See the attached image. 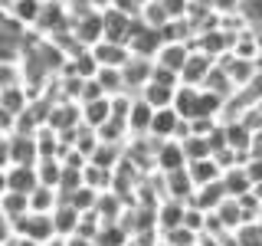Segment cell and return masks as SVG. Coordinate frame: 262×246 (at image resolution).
I'll list each match as a JSON object with an SVG mask.
<instances>
[{
    "label": "cell",
    "instance_id": "1",
    "mask_svg": "<svg viewBox=\"0 0 262 246\" xmlns=\"http://www.w3.org/2000/svg\"><path fill=\"white\" fill-rule=\"evenodd\" d=\"M213 56H207L203 49H193L190 46V53H187V59L184 66H180V72H177V79H180V86H203V79H207V72L213 69Z\"/></svg>",
    "mask_w": 262,
    "mask_h": 246
},
{
    "label": "cell",
    "instance_id": "2",
    "mask_svg": "<svg viewBox=\"0 0 262 246\" xmlns=\"http://www.w3.org/2000/svg\"><path fill=\"white\" fill-rule=\"evenodd\" d=\"M69 33H72V39L85 49L92 43H98V39H102V10H89V13L76 16V20H69Z\"/></svg>",
    "mask_w": 262,
    "mask_h": 246
},
{
    "label": "cell",
    "instance_id": "3",
    "mask_svg": "<svg viewBox=\"0 0 262 246\" xmlns=\"http://www.w3.org/2000/svg\"><path fill=\"white\" fill-rule=\"evenodd\" d=\"M151 66H154V59H147V56H128L121 63V82H125L128 92L138 95V89L151 79Z\"/></svg>",
    "mask_w": 262,
    "mask_h": 246
},
{
    "label": "cell",
    "instance_id": "4",
    "mask_svg": "<svg viewBox=\"0 0 262 246\" xmlns=\"http://www.w3.org/2000/svg\"><path fill=\"white\" fill-rule=\"evenodd\" d=\"M131 20H135V16L115 10V7H105V10H102V39L125 43V39H128V30H131Z\"/></svg>",
    "mask_w": 262,
    "mask_h": 246
},
{
    "label": "cell",
    "instance_id": "5",
    "mask_svg": "<svg viewBox=\"0 0 262 246\" xmlns=\"http://www.w3.org/2000/svg\"><path fill=\"white\" fill-rule=\"evenodd\" d=\"M187 158H184V148H180V141H174V138H164V141L158 145V151H154V171H161V174H167V171H177L184 168Z\"/></svg>",
    "mask_w": 262,
    "mask_h": 246
},
{
    "label": "cell",
    "instance_id": "6",
    "mask_svg": "<svg viewBox=\"0 0 262 246\" xmlns=\"http://www.w3.org/2000/svg\"><path fill=\"white\" fill-rule=\"evenodd\" d=\"M151 115H154V109L144 102L141 95H135V98H131V105H128V115H125L128 138H135V135H147V128H151Z\"/></svg>",
    "mask_w": 262,
    "mask_h": 246
},
{
    "label": "cell",
    "instance_id": "7",
    "mask_svg": "<svg viewBox=\"0 0 262 246\" xmlns=\"http://www.w3.org/2000/svg\"><path fill=\"white\" fill-rule=\"evenodd\" d=\"M7 154H10V164H36V141H33V135L10 131L7 135Z\"/></svg>",
    "mask_w": 262,
    "mask_h": 246
},
{
    "label": "cell",
    "instance_id": "8",
    "mask_svg": "<svg viewBox=\"0 0 262 246\" xmlns=\"http://www.w3.org/2000/svg\"><path fill=\"white\" fill-rule=\"evenodd\" d=\"M226 197V191H223V180H210V184H196L193 191H190V197H187V203H193V207H200V210H216L220 207V200Z\"/></svg>",
    "mask_w": 262,
    "mask_h": 246
},
{
    "label": "cell",
    "instance_id": "9",
    "mask_svg": "<svg viewBox=\"0 0 262 246\" xmlns=\"http://www.w3.org/2000/svg\"><path fill=\"white\" fill-rule=\"evenodd\" d=\"M89 49H92V56H95L98 66H121L131 56L128 46L125 43H115V39H98V43H92Z\"/></svg>",
    "mask_w": 262,
    "mask_h": 246
},
{
    "label": "cell",
    "instance_id": "10",
    "mask_svg": "<svg viewBox=\"0 0 262 246\" xmlns=\"http://www.w3.org/2000/svg\"><path fill=\"white\" fill-rule=\"evenodd\" d=\"M177 121H180V115L174 112V105H164V109H154L151 115V128H147V135L151 138H174V131H177Z\"/></svg>",
    "mask_w": 262,
    "mask_h": 246
},
{
    "label": "cell",
    "instance_id": "11",
    "mask_svg": "<svg viewBox=\"0 0 262 246\" xmlns=\"http://www.w3.org/2000/svg\"><path fill=\"white\" fill-rule=\"evenodd\" d=\"M7 191H20V194H30L36 187V171L33 164H7Z\"/></svg>",
    "mask_w": 262,
    "mask_h": 246
},
{
    "label": "cell",
    "instance_id": "12",
    "mask_svg": "<svg viewBox=\"0 0 262 246\" xmlns=\"http://www.w3.org/2000/svg\"><path fill=\"white\" fill-rule=\"evenodd\" d=\"M79 115H82V125H89V128H98L102 121H108L112 118L108 95H98V98H89V102H79Z\"/></svg>",
    "mask_w": 262,
    "mask_h": 246
},
{
    "label": "cell",
    "instance_id": "13",
    "mask_svg": "<svg viewBox=\"0 0 262 246\" xmlns=\"http://www.w3.org/2000/svg\"><path fill=\"white\" fill-rule=\"evenodd\" d=\"M187 53H190V43H161L158 46V53H154V63L158 66H167V69H174V72H180V66H184V59H187Z\"/></svg>",
    "mask_w": 262,
    "mask_h": 246
},
{
    "label": "cell",
    "instance_id": "14",
    "mask_svg": "<svg viewBox=\"0 0 262 246\" xmlns=\"http://www.w3.org/2000/svg\"><path fill=\"white\" fill-rule=\"evenodd\" d=\"M49 220H53V230H56V236H69V233H76L79 210L72 207V203L59 200V203L53 207V213H49Z\"/></svg>",
    "mask_w": 262,
    "mask_h": 246
},
{
    "label": "cell",
    "instance_id": "15",
    "mask_svg": "<svg viewBox=\"0 0 262 246\" xmlns=\"http://www.w3.org/2000/svg\"><path fill=\"white\" fill-rule=\"evenodd\" d=\"M187 174H190L193 187H196V184H210V180H220V174H223V168H220V164L213 161V154H207V158L187 161Z\"/></svg>",
    "mask_w": 262,
    "mask_h": 246
},
{
    "label": "cell",
    "instance_id": "16",
    "mask_svg": "<svg viewBox=\"0 0 262 246\" xmlns=\"http://www.w3.org/2000/svg\"><path fill=\"white\" fill-rule=\"evenodd\" d=\"M56 203H59V191H56V187L36 184V187L27 194V207H30V213H53Z\"/></svg>",
    "mask_w": 262,
    "mask_h": 246
},
{
    "label": "cell",
    "instance_id": "17",
    "mask_svg": "<svg viewBox=\"0 0 262 246\" xmlns=\"http://www.w3.org/2000/svg\"><path fill=\"white\" fill-rule=\"evenodd\" d=\"M174 89L177 86H161V82H154V79H147L141 89H138V95L144 98L151 109H164V105H170L174 102Z\"/></svg>",
    "mask_w": 262,
    "mask_h": 246
},
{
    "label": "cell",
    "instance_id": "18",
    "mask_svg": "<svg viewBox=\"0 0 262 246\" xmlns=\"http://www.w3.org/2000/svg\"><path fill=\"white\" fill-rule=\"evenodd\" d=\"M92 79L98 82V89H102L105 95H115V92H128V89H125V82H121V66H98Z\"/></svg>",
    "mask_w": 262,
    "mask_h": 246
},
{
    "label": "cell",
    "instance_id": "19",
    "mask_svg": "<svg viewBox=\"0 0 262 246\" xmlns=\"http://www.w3.org/2000/svg\"><path fill=\"white\" fill-rule=\"evenodd\" d=\"M82 184H89L92 191H112V168H98V164L85 161L82 164Z\"/></svg>",
    "mask_w": 262,
    "mask_h": 246
},
{
    "label": "cell",
    "instance_id": "20",
    "mask_svg": "<svg viewBox=\"0 0 262 246\" xmlns=\"http://www.w3.org/2000/svg\"><path fill=\"white\" fill-rule=\"evenodd\" d=\"M33 171H36V184L59 187V174H62V161L59 158H36Z\"/></svg>",
    "mask_w": 262,
    "mask_h": 246
},
{
    "label": "cell",
    "instance_id": "21",
    "mask_svg": "<svg viewBox=\"0 0 262 246\" xmlns=\"http://www.w3.org/2000/svg\"><path fill=\"white\" fill-rule=\"evenodd\" d=\"M203 89H207V92H213V95H220V98H226V95H233V79L226 76V69L223 66H216L213 63V69L207 72V79H203Z\"/></svg>",
    "mask_w": 262,
    "mask_h": 246
},
{
    "label": "cell",
    "instance_id": "22",
    "mask_svg": "<svg viewBox=\"0 0 262 246\" xmlns=\"http://www.w3.org/2000/svg\"><path fill=\"white\" fill-rule=\"evenodd\" d=\"M39 7H43V0H10L7 13H10L16 23H23V27H33L36 16H39Z\"/></svg>",
    "mask_w": 262,
    "mask_h": 246
},
{
    "label": "cell",
    "instance_id": "23",
    "mask_svg": "<svg viewBox=\"0 0 262 246\" xmlns=\"http://www.w3.org/2000/svg\"><path fill=\"white\" fill-rule=\"evenodd\" d=\"M30 207H27V194H20V191H4L0 194V217H7V220H16V217H23Z\"/></svg>",
    "mask_w": 262,
    "mask_h": 246
},
{
    "label": "cell",
    "instance_id": "24",
    "mask_svg": "<svg viewBox=\"0 0 262 246\" xmlns=\"http://www.w3.org/2000/svg\"><path fill=\"white\" fill-rule=\"evenodd\" d=\"M216 213V220L223 223V230H236L243 223V213H239V203H236V197H223L220 200V207L213 210Z\"/></svg>",
    "mask_w": 262,
    "mask_h": 246
},
{
    "label": "cell",
    "instance_id": "25",
    "mask_svg": "<svg viewBox=\"0 0 262 246\" xmlns=\"http://www.w3.org/2000/svg\"><path fill=\"white\" fill-rule=\"evenodd\" d=\"M95 197H98V191H92L89 184H79L76 191H69V194L62 197V200H66V203H72V207L82 213V210H92V207H95Z\"/></svg>",
    "mask_w": 262,
    "mask_h": 246
},
{
    "label": "cell",
    "instance_id": "26",
    "mask_svg": "<svg viewBox=\"0 0 262 246\" xmlns=\"http://www.w3.org/2000/svg\"><path fill=\"white\" fill-rule=\"evenodd\" d=\"M180 148H184V158L187 161H196V158H207V154H210V145H207V138H203V135L180 138Z\"/></svg>",
    "mask_w": 262,
    "mask_h": 246
},
{
    "label": "cell",
    "instance_id": "27",
    "mask_svg": "<svg viewBox=\"0 0 262 246\" xmlns=\"http://www.w3.org/2000/svg\"><path fill=\"white\" fill-rule=\"evenodd\" d=\"M161 240L170 243V246H193L196 243V233H193V230H187L184 223H177V227H170V230H161Z\"/></svg>",
    "mask_w": 262,
    "mask_h": 246
},
{
    "label": "cell",
    "instance_id": "28",
    "mask_svg": "<svg viewBox=\"0 0 262 246\" xmlns=\"http://www.w3.org/2000/svg\"><path fill=\"white\" fill-rule=\"evenodd\" d=\"M13 125H16V115H13L10 109H4V105H0V131H4V135H10Z\"/></svg>",
    "mask_w": 262,
    "mask_h": 246
},
{
    "label": "cell",
    "instance_id": "29",
    "mask_svg": "<svg viewBox=\"0 0 262 246\" xmlns=\"http://www.w3.org/2000/svg\"><path fill=\"white\" fill-rule=\"evenodd\" d=\"M62 246H95V240L82 233H69V236H62Z\"/></svg>",
    "mask_w": 262,
    "mask_h": 246
},
{
    "label": "cell",
    "instance_id": "30",
    "mask_svg": "<svg viewBox=\"0 0 262 246\" xmlns=\"http://www.w3.org/2000/svg\"><path fill=\"white\" fill-rule=\"evenodd\" d=\"M13 236H16V233H13V223H10L7 217H0V246H7Z\"/></svg>",
    "mask_w": 262,
    "mask_h": 246
},
{
    "label": "cell",
    "instance_id": "31",
    "mask_svg": "<svg viewBox=\"0 0 262 246\" xmlns=\"http://www.w3.org/2000/svg\"><path fill=\"white\" fill-rule=\"evenodd\" d=\"M10 164V154H7V138L0 141V168H7Z\"/></svg>",
    "mask_w": 262,
    "mask_h": 246
},
{
    "label": "cell",
    "instance_id": "32",
    "mask_svg": "<svg viewBox=\"0 0 262 246\" xmlns=\"http://www.w3.org/2000/svg\"><path fill=\"white\" fill-rule=\"evenodd\" d=\"M249 191H252V197H256V200L262 203V180H256V184H252V187H249Z\"/></svg>",
    "mask_w": 262,
    "mask_h": 246
},
{
    "label": "cell",
    "instance_id": "33",
    "mask_svg": "<svg viewBox=\"0 0 262 246\" xmlns=\"http://www.w3.org/2000/svg\"><path fill=\"white\" fill-rule=\"evenodd\" d=\"M89 4H92V7H95V10H105V7H108V4H112V0H89Z\"/></svg>",
    "mask_w": 262,
    "mask_h": 246
},
{
    "label": "cell",
    "instance_id": "34",
    "mask_svg": "<svg viewBox=\"0 0 262 246\" xmlns=\"http://www.w3.org/2000/svg\"><path fill=\"white\" fill-rule=\"evenodd\" d=\"M4 171H7V168H0V194L7 191V174H4Z\"/></svg>",
    "mask_w": 262,
    "mask_h": 246
},
{
    "label": "cell",
    "instance_id": "35",
    "mask_svg": "<svg viewBox=\"0 0 262 246\" xmlns=\"http://www.w3.org/2000/svg\"><path fill=\"white\" fill-rule=\"evenodd\" d=\"M158 246H170V243H164V240H161V243H158Z\"/></svg>",
    "mask_w": 262,
    "mask_h": 246
}]
</instances>
